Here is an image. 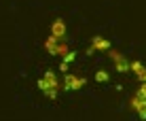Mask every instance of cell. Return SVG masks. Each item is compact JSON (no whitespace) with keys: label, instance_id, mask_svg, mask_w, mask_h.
Segmentation results:
<instances>
[{"label":"cell","instance_id":"2","mask_svg":"<svg viewBox=\"0 0 146 121\" xmlns=\"http://www.w3.org/2000/svg\"><path fill=\"white\" fill-rule=\"evenodd\" d=\"M85 83H87L85 77H78V74H66L62 87H64V92H76V89H80Z\"/></svg>","mask_w":146,"mask_h":121},{"label":"cell","instance_id":"4","mask_svg":"<svg viewBox=\"0 0 146 121\" xmlns=\"http://www.w3.org/2000/svg\"><path fill=\"white\" fill-rule=\"evenodd\" d=\"M131 108L140 115L142 119H146V98H140V96H133L131 98Z\"/></svg>","mask_w":146,"mask_h":121},{"label":"cell","instance_id":"9","mask_svg":"<svg viewBox=\"0 0 146 121\" xmlns=\"http://www.w3.org/2000/svg\"><path fill=\"white\" fill-rule=\"evenodd\" d=\"M110 77H108V72L106 70H98V72H95V81H98V83H106Z\"/></svg>","mask_w":146,"mask_h":121},{"label":"cell","instance_id":"12","mask_svg":"<svg viewBox=\"0 0 146 121\" xmlns=\"http://www.w3.org/2000/svg\"><path fill=\"white\" fill-rule=\"evenodd\" d=\"M135 96H140V98H146V83L140 85V89H138V94H135Z\"/></svg>","mask_w":146,"mask_h":121},{"label":"cell","instance_id":"8","mask_svg":"<svg viewBox=\"0 0 146 121\" xmlns=\"http://www.w3.org/2000/svg\"><path fill=\"white\" fill-rule=\"evenodd\" d=\"M57 43H59V38H57V36H53V34H51V36L47 38V43H44V49H47L49 53H53V55H55V49H57Z\"/></svg>","mask_w":146,"mask_h":121},{"label":"cell","instance_id":"5","mask_svg":"<svg viewBox=\"0 0 146 121\" xmlns=\"http://www.w3.org/2000/svg\"><path fill=\"white\" fill-rule=\"evenodd\" d=\"M51 34L57 36L59 40L66 38V23H64V19H55V21L51 23Z\"/></svg>","mask_w":146,"mask_h":121},{"label":"cell","instance_id":"7","mask_svg":"<svg viewBox=\"0 0 146 121\" xmlns=\"http://www.w3.org/2000/svg\"><path fill=\"white\" fill-rule=\"evenodd\" d=\"M129 70H131V72L142 81V83H146V68L140 62H129Z\"/></svg>","mask_w":146,"mask_h":121},{"label":"cell","instance_id":"11","mask_svg":"<svg viewBox=\"0 0 146 121\" xmlns=\"http://www.w3.org/2000/svg\"><path fill=\"white\" fill-rule=\"evenodd\" d=\"M74 57H76V53H74V51H68L66 55H64V59H62V62L70 64V62H74Z\"/></svg>","mask_w":146,"mask_h":121},{"label":"cell","instance_id":"13","mask_svg":"<svg viewBox=\"0 0 146 121\" xmlns=\"http://www.w3.org/2000/svg\"><path fill=\"white\" fill-rule=\"evenodd\" d=\"M59 70H62V72H68V64L62 62V64H59Z\"/></svg>","mask_w":146,"mask_h":121},{"label":"cell","instance_id":"10","mask_svg":"<svg viewBox=\"0 0 146 121\" xmlns=\"http://www.w3.org/2000/svg\"><path fill=\"white\" fill-rule=\"evenodd\" d=\"M68 53V45L64 43V40H59L57 43V49H55V55H66Z\"/></svg>","mask_w":146,"mask_h":121},{"label":"cell","instance_id":"3","mask_svg":"<svg viewBox=\"0 0 146 121\" xmlns=\"http://www.w3.org/2000/svg\"><path fill=\"white\" fill-rule=\"evenodd\" d=\"M110 59H112L114 68H117L119 72H127V70H129V62H127V57H125V55H121V53H117V51H110Z\"/></svg>","mask_w":146,"mask_h":121},{"label":"cell","instance_id":"1","mask_svg":"<svg viewBox=\"0 0 146 121\" xmlns=\"http://www.w3.org/2000/svg\"><path fill=\"white\" fill-rule=\"evenodd\" d=\"M38 87L42 89L44 96H49V98H57V92H59V83H57V77H55V72H44L42 79L38 81Z\"/></svg>","mask_w":146,"mask_h":121},{"label":"cell","instance_id":"6","mask_svg":"<svg viewBox=\"0 0 146 121\" xmlns=\"http://www.w3.org/2000/svg\"><path fill=\"white\" fill-rule=\"evenodd\" d=\"M106 49H110V40L95 36V38L91 40V47H89V53H93V51H106Z\"/></svg>","mask_w":146,"mask_h":121}]
</instances>
